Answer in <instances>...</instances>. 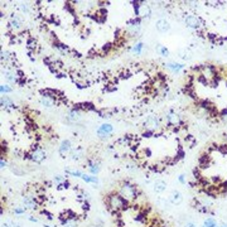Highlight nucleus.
<instances>
[{
  "instance_id": "nucleus-1",
  "label": "nucleus",
  "mask_w": 227,
  "mask_h": 227,
  "mask_svg": "<svg viewBox=\"0 0 227 227\" xmlns=\"http://www.w3.org/2000/svg\"><path fill=\"white\" fill-rule=\"evenodd\" d=\"M105 202L109 207V210L114 213H119L121 211H125L127 206L130 204L127 201H125L118 192H111L106 196L105 198Z\"/></svg>"
},
{
  "instance_id": "nucleus-2",
  "label": "nucleus",
  "mask_w": 227,
  "mask_h": 227,
  "mask_svg": "<svg viewBox=\"0 0 227 227\" xmlns=\"http://www.w3.org/2000/svg\"><path fill=\"white\" fill-rule=\"evenodd\" d=\"M118 193L129 203L135 202L139 197V191L135 184H132L130 180H121L118 188Z\"/></svg>"
},
{
  "instance_id": "nucleus-3",
  "label": "nucleus",
  "mask_w": 227,
  "mask_h": 227,
  "mask_svg": "<svg viewBox=\"0 0 227 227\" xmlns=\"http://www.w3.org/2000/svg\"><path fill=\"white\" fill-rule=\"evenodd\" d=\"M144 127H145L146 131L155 132V131L159 130V127H160L159 118L155 116V115H150V116H148L146 120L144 121Z\"/></svg>"
},
{
  "instance_id": "nucleus-4",
  "label": "nucleus",
  "mask_w": 227,
  "mask_h": 227,
  "mask_svg": "<svg viewBox=\"0 0 227 227\" xmlns=\"http://www.w3.org/2000/svg\"><path fill=\"white\" fill-rule=\"evenodd\" d=\"M165 120H167V124L169 126H179L183 122L180 115L174 111H168L167 115H165Z\"/></svg>"
},
{
  "instance_id": "nucleus-5",
  "label": "nucleus",
  "mask_w": 227,
  "mask_h": 227,
  "mask_svg": "<svg viewBox=\"0 0 227 227\" xmlns=\"http://www.w3.org/2000/svg\"><path fill=\"white\" fill-rule=\"evenodd\" d=\"M46 157H47V154H46V151L42 148H34L32 150L30 155H29V159L33 160L37 164H39V163H42L46 159Z\"/></svg>"
},
{
  "instance_id": "nucleus-6",
  "label": "nucleus",
  "mask_w": 227,
  "mask_h": 227,
  "mask_svg": "<svg viewBox=\"0 0 227 227\" xmlns=\"http://www.w3.org/2000/svg\"><path fill=\"white\" fill-rule=\"evenodd\" d=\"M185 24L188 28L198 29L201 27V20L194 15H188V16H185Z\"/></svg>"
},
{
  "instance_id": "nucleus-7",
  "label": "nucleus",
  "mask_w": 227,
  "mask_h": 227,
  "mask_svg": "<svg viewBox=\"0 0 227 227\" xmlns=\"http://www.w3.org/2000/svg\"><path fill=\"white\" fill-rule=\"evenodd\" d=\"M87 168H88V170H90L91 174L96 176V174L100 172V169H101L100 162L96 160V159H88V160H87Z\"/></svg>"
},
{
  "instance_id": "nucleus-8",
  "label": "nucleus",
  "mask_w": 227,
  "mask_h": 227,
  "mask_svg": "<svg viewBox=\"0 0 227 227\" xmlns=\"http://www.w3.org/2000/svg\"><path fill=\"white\" fill-rule=\"evenodd\" d=\"M114 127L111 124H102L99 129H97V135L100 138H107V135H110L112 132Z\"/></svg>"
},
{
  "instance_id": "nucleus-9",
  "label": "nucleus",
  "mask_w": 227,
  "mask_h": 227,
  "mask_svg": "<svg viewBox=\"0 0 227 227\" xmlns=\"http://www.w3.org/2000/svg\"><path fill=\"white\" fill-rule=\"evenodd\" d=\"M71 150H72L71 141H69V140H63V141L61 143L60 148H58V153L61 154L62 158H66V155H67L68 153H71Z\"/></svg>"
},
{
  "instance_id": "nucleus-10",
  "label": "nucleus",
  "mask_w": 227,
  "mask_h": 227,
  "mask_svg": "<svg viewBox=\"0 0 227 227\" xmlns=\"http://www.w3.org/2000/svg\"><path fill=\"white\" fill-rule=\"evenodd\" d=\"M39 101L44 107H53L57 104V99L52 97V96H48V95H42Z\"/></svg>"
},
{
  "instance_id": "nucleus-11",
  "label": "nucleus",
  "mask_w": 227,
  "mask_h": 227,
  "mask_svg": "<svg viewBox=\"0 0 227 227\" xmlns=\"http://www.w3.org/2000/svg\"><path fill=\"white\" fill-rule=\"evenodd\" d=\"M169 202L174 204V206H178L183 202V196L179 191H173L172 193H170V197H169Z\"/></svg>"
},
{
  "instance_id": "nucleus-12",
  "label": "nucleus",
  "mask_w": 227,
  "mask_h": 227,
  "mask_svg": "<svg viewBox=\"0 0 227 227\" xmlns=\"http://www.w3.org/2000/svg\"><path fill=\"white\" fill-rule=\"evenodd\" d=\"M9 25H10V28H13L14 30L20 29V28H22V20H20V18H19L16 14H13V15L10 16V19H9Z\"/></svg>"
},
{
  "instance_id": "nucleus-13",
  "label": "nucleus",
  "mask_w": 227,
  "mask_h": 227,
  "mask_svg": "<svg viewBox=\"0 0 227 227\" xmlns=\"http://www.w3.org/2000/svg\"><path fill=\"white\" fill-rule=\"evenodd\" d=\"M67 119L71 121V122H78L81 120V114L78 111V109H73L68 112V116Z\"/></svg>"
},
{
  "instance_id": "nucleus-14",
  "label": "nucleus",
  "mask_w": 227,
  "mask_h": 227,
  "mask_svg": "<svg viewBox=\"0 0 227 227\" xmlns=\"http://www.w3.org/2000/svg\"><path fill=\"white\" fill-rule=\"evenodd\" d=\"M155 25H157V30H159L160 33H165L170 29V24L165 20V19H159Z\"/></svg>"
},
{
  "instance_id": "nucleus-15",
  "label": "nucleus",
  "mask_w": 227,
  "mask_h": 227,
  "mask_svg": "<svg viewBox=\"0 0 227 227\" xmlns=\"http://www.w3.org/2000/svg\"><path fill=\"white\" fill-rule=\"evenodd\" d=\"M165 189H167V183L164 180H162V179L155 180V183H154V192L155 193H162Z\"/></svg>"
},
{
  "instance_id": "nucleus-16",
  "label": "nucleus",
  "mask_w": 227,
  "mask_h": 227,
  "mask_svg": "<svg viewBox=\"0 0 227 227\" xmlns=\"http://www.w3.org/2000/svg\"><path fill=\"white\" fill-rule=\"evenodd\" d=\"M3 74H4V77L9 81V82H11V83H15V82H18V78H16V76H15V73L14 72H11V71H3Z\"/></svg>"
},
{
  "instance_id": "nucleus-17",
  "label": "nucleus",
  "mask_w": 227,
  "mask_h": 227,
  "mask_svg": "<svg viewBox=\"0 0 227 227\" xmlns=\"http://www.w3.org/2000/svg\"><path fill=\"white\" fill-rule=\"evenodd\" d=\"M0 102H2V106H3V109H13L14 107V104H13V101L8 97V96H2V100H0Z\"/></svg>"
},
{
  "instance_id": "nucleus-18",
  "label": "nucleus",
  "mask_w": 227,
  "mask_h": 227,
  "mask_svg": "<svg viewBox=\"0 0 227 227\" xmlns=\"http://www.w3.org/2000/svg\"><path fill=\"white\" fill-rule=\"evenodd\" d=\"M167 66V68H169L170 71H173L174 73H177V72H179L180 69H183V65H180V63H173V62H170V63H167L165 65Z\"/></svg>"
},
{
  "instance_id": "nucleus-19",
  "label": "nucleus",
  "mask_w": 227,
  "mask_h": 227,
  "mask_svg": "<svg viewBox=\"0 0 227 227\" xmlns=\"http://www.w3.org/2000/svg\"><path fill=\"white\" fill-rule=\"evenodd\" d=\"M82 180H85L86 183H93V184H99V178L97 177H91V176H87V174H82L81 177Z\"/></svg>"
},
{
  "instance_id": "nucleus-20",
  "label": "nucleus",
  "mask_w": 227,
  "mask_h": 227,
  "mask_svg": "<svg viewBox=\"0 0 227 227\" xmlns=\"http://www.w3.org/2000/svg\"><path fill=\"white\" fill-rule=\"evenodd\" d=\"M203 226H204V227H217V222H216L215 218L210 217V218H207V220L204 221Z\"/></svg>"
},
{
  "instance_id": "nucleus-21",
  "label": "nucleus",
  "mask_w": 227,
  "mask_h": 227,
  "mask_svg": "<svg viewBox=\"0 0 227 227\" xmlns=\"http://www.w3.org/2000/svg\"><path fill=\"white\" fill-rule=\"evenodd\" d=\"M66 173L72 176V177H76V178H81L82 177V172H80V170H71V169H66Z\"/></svg>"
},
{
  "instance_id": "nucleus-22",
  "label": "nucleus",
  "mask_w": 227,
  "mask_h": 227,
  "mask_svg": "<svg viewBox=\"0 0 227 227\" xmlns=\"http://www.w3.org/2000/svg\"><path fill=\"white\" fill-rule=\"evenodd\" d=\"M178 54H179V57H182L183 60H191V53H189L187 49H180V51H178Z\"/></svg>"
},
{
  "instance_id": "nucleus-23",
  "label": "nucleus",
  "mask_w": 227,
  "mask_h": 227,
  "mask_svg": "<svg viewBox=\"0 0 227 227\" xmlns=\"http://www.w3.org/2000/svg\"><path fill=\"white\" fill-rule=\"evenodd\" d=\"M143 48H144V43L139 42V43H136L134 47H132V52L136 53V54H140V53H141V51H143Z\"/></svg>"
},
{
  "instance_id": "nucleus-24",
  "label": "nucleus",
  "mask_w": 227,
  "mask_h": 227,
  "mask_svg": "<svg viewBox=\"0 0 227 227\" xmlns=\"http://www.w3.org/2000/svg\"><path fill=\"white\" fill-rule=\"evenodd\" d=\"M158 52H159L163 57H169V51H168L164 46H158Z\"/></svg>"
},
{
  "instance_id": "nucleus-25",
  "label": "nucleus",
  "mask_w": 227,
  "mask_h": 227,
  "mask_svg": "<svg viewBox=\"0 0 227 227\" xmlns=\"http://www.w3.org/2000/svg\"><path fill=\"white\" fill-rule=\"evenodd\" d=\"M81 158V150H74L71 153V159L72 160H80Z\"/></svg>"
},
{
  "instance_id": "nucleus-26",
  "label": "nucleus",
  "mask_w": 227,
  "mask_h": 227,
  "mask_svg": "<svg viewBox=\"0 0 227 227\" xmlns=\"http://www.w3.org/2000/svg\"><path fill=\"white\" fill-rule=\"evenodd\" d=\"M65 180H67V179H65L62 176H56L54 178H53V183L54 184H57V185H60V184H62Z\"/></svg>"
},
{
  "instance_id": "nucleus-27",
  "label": "nucleus",
  "mask_w": 227,
  "mask_h": 227,
  "mask_svg": "<svg viewBox=\"0 0 227 227\" xmlns=\"http://www.w3.org/2000/svg\"><path fill=\"white\" fill-rule=\"evenodd\" d=\"M10 60V54H9V52H7V51H2V62L4 63V61L5 62H8Z\"/></svg>"
},
{
  "instance_id": "nucleus-28",
  "label": "nucleus",
  "mask_w": 227,
  "mask_h": 227,
  "mask_svg": "<svg viewBox=\"0 0 227 227\" xmlns=\"http://www.w3.org/2000/svg\"><path fill=\"white\" fill-rule=\"evenodd\" d=\"M2 227H15V222L11 221V220H5L2 223Z\"/></svg>"
},
{
  "instance_id": "nucleus-29",
  "label": "nucleus",
  "mask_w": 227,
  "mask_h": 227,
  "mask_svg": "<svg viewBox=\"0 0 227 227\" xmlns=\"http://www.w3.org/2000/svg\"><path fill=\"white\" fill-rule=\"evenodd\" d=\"M0 91H2V93H10L13 90L8 85H2L0 86Z\"/></svg>"
},
{
  "instance_id": "nucleus-30",
  "label": "nucleus",
  "mask_w": 227,
  "mask_h": 227,
  "mask_svg": "<svg viewBox=\"0 0 227 227\" xmlns=\"http://www.w3.org/2000/svg\"><path fill=\"white\" fill-rule=\"evenodd\" d=\"M25 208L23 207V208H20V207H15V210H14V213L15 215H23V213H25Z\"/></svg>"
},
{
  "instance_id": "nucleus-31",
  "label": "nucleus",
  "mask_w": 227,
  "mask_h": 227,
  "mask_svg": "<svg viewBox=\"0 0 227 227\" xmlns=\"http://www.w3.org/2000/svg\"><path fill=\"white\" fill-rule=\"evenodd\" d=\"M157 203H158L162 208H165V207H167V199H164V198H158V199H157Z\"/></svg>"
},
{
  "instance_id": "nucleus-32",
  "label": "nucleus",
  "mask_w": 227,
  "mask_h": 227,
  "mask_svg": "<svg viewBox=\"0 0 227 227\" xmlns=\"http://www.w3.org/2000/svg\"><path fill=\"white\" fill-rule=\"evenodd\" d=\"M68 187H69V183H68V180H65L62 184L57 185V189H67Z\"/></svg>"
},
{
  "instance_id": "nucleus-33",
  "label": "nucleus",
  "mask_w": 227,
  "mask_h": 227,
  "mask_svg": "<svg viewBox=\"0 0 227 227\" xmlns=\"http://www.w3.org/2000/svg\"><path fill=\"white\" fill-rule=\"evenodd\" d=\"M20 9H22V11H23V13H25V14H29V13H30L29 7H28V5H25V4H22V5H20Z\"/></svg>"
},
{
  "instance_id": "nucleus-34",
  "label": "nucleus",
  "mask_w": 227,
  "mask_h": 227,
  "mask_svg": "<svg viewBox=\"0 0 227 227\" xmlns=\"http://www.w3.org/2000/svg\"><path fill=\"white\" fill-rule=\"evenodd\" d=\"M221 119H222L223 122H227V110H223L221 112Z\"/></svg>"
},
{
  "instance_id": "nucleus-35",
  "label": "nucleus",
  "mask_w": 227,
  "mask_h": 227,
  "mask_svg": "<svg viewBox=\"0 0 227 227\" xmlns=\"http://www.w3.org/2000/svg\"><path fill=\"white\" fill-rule=\"evenodd\" d=\"M178 180H179V183L184 184V183H185V174H180L179 178H178Z\"/></svg>"
},
{
  "instance_id": "nucleus-36",
  "label": "nucleus",
  "mask_w": 227,
  "mask_h": 227,
  "mask_svg": "<svg viewBox=\"0 0 227 227\" xmlns=\"http://www.w3.org/2000/svg\"><path fill=\"white\" fill-rule=\"evenodd\" d=\"M11 170H13V173H15V174H18V176H22L23 174V172H20L18 168H11Z\"/></svg>"
},
{
  "instance_id": "nucleus-37",
  "label": "nucleus",
  "mask_w": 227,
  "mask_h": 227,
  "mask_svg": "<svg viewBox=\"0 0 227 227\" xmlns=\"http://www.w3.org/2000/svg\"><path fill=\"white\" fill-rule=\"evenodd\" d=\"M211 179H212V182H213V183H221V178H220V177H216V176H213Z\"/></svg>"
},
{
  "instance_id": "nucleus-38",
  "label": "nucleus",
  "mask_w": 227,
  "mask_h": 227,
  "mask_svg": "<svg viewBox=\"0 0 227 227\" xmlns=\"http://www.w3.org/2000/svg\"><path fill=\"white\" fill-rule=\"evenodd\" d=\"M28 220H29V221H32V222H39V220L35 218V217H33V216H29V217H28Z\"/></svg>"
},
{
  "instance_id": "nucleus-39",
  "label": "nucleus",
  "mask_w": 227,
  "mask_h": 227,
  "mask_svg": "<svg viewBox=\"0 0 227 227\" xmlns=\"http://www.w3.org/2000/svg\"><path fill=\"white\" fill-rule=\"evenodd\" d=\"M0 163H2V168H3V169H4L5 167H7V162H5V160H4L3 158H2V160H0Z\"/></svg>"
},
{
  "instance_id": "nucleus-40",
  "label": "nucleus",
  "mask_w": 227,
  "mask_h": 227,
  "mask_svg": "<svg viewBox=\"0 0 227 227\" xmlns=\"http://www.w3.org/2000/svg\"><path fill=\"white\" fill-rule=\"evenodd\" d=\"M185 227H197V226H196L193 222H188V223L185 225Z\"/></svg>"
},
{
  "instance_id": "nucleus-41",
  "label": "nucleus",
  "mask_w": 227,
  "mask_h": 227,
  "mask_svg": "<svg viewBox=\"0 0 227 227\" xmlns=\"http://www.w3.org/2000/svg\"><path fill=\"white\" fill-rule=\"evenodd\" d=\"M15 227H23L20 223H18V222H15Z\"/></svg>"
},
{
  "instance_id": "nucleus-42",
  "label": "nucleus",
  "mask_w": 227,
  "mask_h": 227,
  "mask_svg": "<svg viewBox=\"0 0 227 227\" xmlns=\"http://www.w3.org/2000/svg\"><path fill=\"white\" fill-rule=\"evenodd\" d=\"M43 227H54V226H51V225H47V223H44V225H43Z\"/></svg>"
},
{
  "instance_id": "nucleus-43",
  "label": "nucleus",
  "mask_w": 227,
  "mask_h": 227,
  "mask_svg": "<svg viewBox=\"0 0 227 227\" xmlns=\"http://www.w3.org/2000/svg\"><path fill=\"white\" fill-rule=\"evenodd\" d=\"M221 227H227V225H226V223H222V225H221Z\"/></svg>"
},
{
  "instance_id": "nucleus-44",
  "label": "nucleus",
  "mask_w": 227,
  "mask_h": 227,
  "mask_svg": "<svg viewBox=\"0 0 227 227\" xmlns=\"http://www.w3.org/2000/svg\"><path fill=\"white\" fill-rule=\"evenodd\" d=\"M202 227H204V226H202Z\"/></svg>"
}]
</instances>
